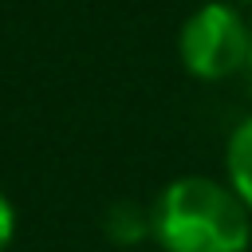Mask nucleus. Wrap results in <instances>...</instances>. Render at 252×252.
<instances>
[{"mask_svg":"<svg viewBox=\"0 0 252 252\" xmlns=\"http://www.w3.org/2000/svg\"><path fill=\"white\" fill-rule=\"evenodd\" d=\"M154 240L161 252H248L252 213L217 177H177L169 181L150 213Z\"/></svg>","mask_w":252,"mask_h":252,"instance_id":"nucleus-1","label":"nucleus"},{"mask_svg":"<svg viewBox=\"0 0 252 252\" xmlns=\"http://www.w3.org/2000/svg\"><path fill=\"white\" fill-rule=\"evenodd\" d=\"M252 24L232 0H205L177 32V59L201 83H224L244 71Z\"/></svg>","mask_w":252,"mask_h":252,"instance_id":"nucleus-2","label":"nucleus"},{"mask_svg":"<svg viewBox=\"0 0 252 252\" xmlns=\"http://www.w3.org/2000/svg\"><path fill=\"white\" fill-rule=\"evenodd\" d=\"M224 181L232 185V193L252 213V114L240 118L236 130L228 134V146H224Z\"/></svg>","mask_w":252,"mask_h":252,"instance_id":"nucleus-3","label":"nucleus"},{"mask_svg":"<svg viewBox=\"0 0 252 252\" xmlns=\"http://www.w3.org/2000/svg\"><path fill=\"white\" fill-rule=\"evenodd\" d=\"M16 240V205L0 193V252H8Z\"/></svg>","mask_w":252,"mask_h":252,"instance_id":"nucleus-4","label":"nucleus"},{"mask_svg":"<svg viewBox=\"0 0 252 252\" xmlns=\"http://www.w3.org/2000/svg\"><path fill=\"white\" fill-rule=\"evenodd\" d=\"M244 79H248V91H252V43H248V59H244V71H240Z\"/></svg>","mask_w":252,"mask_h":252,"instance_id":"nucleus-5","label":"nucleus"},{"mask_svg":"<svg viewBox=\"0 0 252 252\" xmlns=\"http://www.w3.org/2000/svg\"><path fill=\"white\" fill-rule=\"evenodd\" d=\"M232 4H240V8H252V0H232Z\"/></svg>","mask_w":252,"mask_h":252,"instance_id":"nucleus-6","label":"nucleus"}]
</instances>
